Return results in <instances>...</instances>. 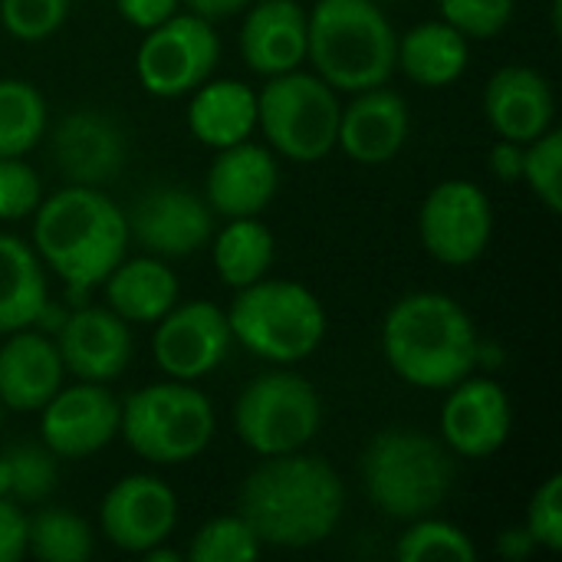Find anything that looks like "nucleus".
<instances>
[{"label": "nucleus", "mask_w": 562, "mask_h": 562, "mask_svg": "<svg viewBox=\"0 0 562 562\" xmlns=\"http://www.w3.org/2000/svg\"><path fill=\"white\" fill-rule=\"evenodd\" d=\"M375 3H395V0H375Z\"/></svg>", "instance_id": "obj_46"}, {"label": "nucleus", "mask_w": 562, "mask_h": 562, "mask_svg": "<svg viewBox=\"0 0 562 562\" xmlns=\"http://www.w3.org/2000/svg\"><path fill=\"white\" fill-rule=\"evenodd\" d=\"M63 369L79 382H112L132 359V333L109 306H82L59 326L56 339Z\"/></svg>", "instance_id": "obj_17"}, {"label": "nucleus", "mask_w": 562, "mask_h": 562, "mask_svg": "<svg viewBox=\"0 0 562 562\" xmlns=\"http://www.w3.org/2000/svg\"><path fill=\"white\" fill-rule=\"evenodd\" d=\"M530 191L553 211H562V132L547 128L524 145V178Z\"/></svg>", "instance_id": "obj_33"}, {"label": "nucleus", "mask_w": 562, "mask_h": 562, "mask_svg": "<svg viewBox=\"0 0 562 562\" xmlns=\"http://www.w3.org/2000/svg\"><path fill=\"white\" fill-rule=\"evenodd\" d=\"M533 537L537 547L550 550V553H560L562 550V477L553 474L547 477L537 494L530 497V507H527V524H524Z\"/></svg>", "instance_id": "obj_38"}, {"label": "nucleus", "mask_w": 562, "mask_h": 562, "mask_svg": "<svg viewBox=\"0 0 562 562\" xmlns=\"http://www.w3.org/2000/svg\"><path fill=\"white\" fill-rule=\"evenodd\" d=\"M0 497H10V461L0 454Z\"/></svg>", "instance_id": "obj_45"}, {"label": "nucleus", "mask_w": 562, "mask_h": 562, "mask_svg": "<svg viewBox=\"0 0 562 562\" xmlns=\"http://www.w3.org/2000/svg\"><path fill=\"white\" fill-rule=\"evenodd\" d=\"M33 214L36 257L59 273L72 293L102 283L125 260L128 221L102 191L69 184L40 201Z\"/></svg>", "instance_id": "obj_3"}, {"label": "nucleus", "mask_w": 562, "mask_h": 562, "mask_svg": "<svg viewBox=\"0 0 562 562\" xmlns=\"http://www.w3.org/2000/svg\"><path fill=\"white\" fill-rule=\"evenodd\" d=\"M231 336L267 362H303L326 339L323 303L293 280H257L240 286L227 310Z\"/></svg>", "instance_id": "obj_6"}, {"label": "nucleus", "mask_w": 562, "mask_h": 562, "mask_svg": "<svg viewBox=\"0 0 562 562\" xmlns=\"http://www.w3.org/2000/svg\"><path fill=\"white\" fill-rule=\"evenodd\" d=\"M188 125L211 148L237 145L257 128V95L237 79L201 82L188 105Z\"/></svg>", "instance_id": "obj_26"}, {"label": "nucleus", "mask_w": 562, "mask_h": 562, "mask_svg": "<svg viewBox=\"0 0 562 562\" xmlns=\"http://www.w3.org/2000/svg\"><path fill=\"white\" fill-rule=\"evenodd\" d=\"M231 339L227 313L211 300H194L184 306L175 303L158 319L151 352L168 379L194 382L227 359Z\"/></svg>", "instance_id": "obj_12"}, {"label": "nucleus", "mask_w": 562, "mask_h": 562, "mask_svg": "<svg viewBox=\"0 0 562 562\" xmlns=\"http://www.w3.org/2000/svg\"><path fill=\"white\" fill-rule=\"evenodd\" d=\"M142 557H145L148 562H181L184 560V553H178V550H168L165 543H155V547H148Z\"/></svg>", "instance_id": "obj_44"}, {"label": "nucleus", "mask_w": 562, "mask_h": 562, "mask_svg": "<svg viewBox=\"0 0 562 562\" xmlns=\"http://www.w3.org/2000/svg\"><path fill=\"white\" fill-rule=\"evenodd\" d=\"M69 13V0H0V23L10 36L36 43L53 36Z\"/></svg>", "instance_id": "obj_35"}, {"label": "nucleus", "mask_w": 562, "mask_h": 562, "mask_svg": "<svg viewBox=\"0 0 562 562\" xmlns=\"http://www.w3.org/2000/svg\"><path fill=\"white\" fill-rule=\"evenodd\" d=\"M263 543L257 540V533L250 530V524L237 514V517H217L207 520L191 547H188V560L191 562H254L260 557Z\"/></svg>", "instance_id": "obj_32"}, {"label": "nucleus", "mask_w": 562, "mask_h": 562, "mask_svg": "<svg viewBox=\"0 0 562 562\" xmlns=\"http://www.w3.org/2000/svg\"><path fill=\"white\" fill-rule=\"evenodd\" d=\"M346 491L339 474L310 454L267 458L240 487L237 510L263 547L306 550L333 537L342 520Z\"/></svg>", "instance_id": "obj_1"}, {"label": "nucleus", "mask_w": 562, "mask_h": 562, "mask_svg": "<svg viewBox=\"0 0 562 562\" xmlns=\"http://www.w3.org/2000/svg\"><path fill=\"white\" fill-rule=\"evenodd\" d=\"M46 313V277L33 247L0 234V336L33 326Z\"/></svg>", "instance_id": "obj_27"}, {"label": "nucleus", "mask_w": 562, "mask_h": 562, "mask_svg": "<svg viewBox=\"0 0 562 562\" xmlns=\"http://www.w3.org/2000/svg\"><path fill=\"white\" fill-rule=\"evenodd\" d=\"M217 53L221 43L211 20L198 13H171L142 40L135 69L151 95L178 99L184 92H194L211 76Z\"/></svg>", "instance_id": "obj_10"}, {"label": "nucleus", "mask_w": 562, "mask_h": 562, "mask_svg": "<svg viewBox=\"0 0 562 562\" xmlns=\"http://www.w3.org/2000/svg\"><path fill=\"white\" fill-rule=\"evenodd\" d=\"M491 171L497 181L504 184H514L524 178V142H510V138H501L494 148H491Z\"/></svg>", "instance_id": "obj_41"}, {"label": "nucleus", "mask_w": 562, "mask_h": 562, "mask_svg": "<svg viewBox=\"0 0 562 562\" xmlns=\"http://www.w3.org/2000/svg\"><path fill=\"white\" fill-rule=\"evenodd\" d=\"M510 398L494 379H461L441 408L445 445L461 458H491L510 435Z\"/></svg>", "instance_id": "obj_16"}, {"label": "nucleus", "mask_w": 562, "mask_h": 562, "mask_svg": "<svg viewBox=\"0 0 562 562\" xmlns=\"http://www.w3.org/2000/svg\"><path fill=\"white\" fill-rule=\"evenodd\" d=\"M273 234L257 217H231V224L214 237V267L224 283L250 286L267 277L273 263Z\"/></svg>", "instance_id": "obj_28"}, {"label": "nucleus", "mask_w": 562, "mask_h": 562, "mask_svg": "<svg viewBox=\"0 0 562 562\" xmlns=\"http://www.w3.org/2000/svg\"><path fill=\"white\" fill-rule=\"evenodd\" d=\"M181 3H188V10L204 16V20H221V16H234L250 0H181Z\"/></svg>", "instance_id": "obj_43"}, {"label": "nucleus", "mask_w": 562, "mask_h": 562, "mask_svg": "<svg viewBox=\"0 0 562 562\" xmlns=\"http://www.w3.org/2000/svg\"><path fill=\"white\" fill-rule=\"evenodd\" d=\"M537 550V543H533V537H530V530L527 527H517V530H504L501 537H497V553L504 557V560H527L530 553Z\"/></svg>", "instance_id": "obj_42"}, {"label": "nucleus", "mask_w": 562, "mask_h": 562, "mask_svg": "<svg viewBox=\"0 0 562 562\" xmlns=\"http://www.w3.org/2000/svg\"><path fill=\"white\" fill-rule=\"evenodd\" d=\"M395 53L398 33L375 0H316L306 13V56L333 89L385 86Z\"/></svg>", "instance_id": "obj_4"}, {"label": "nucleus", "mask_w": 562, "mask_h": 562, "mask_svg": "<svg viewBox=\"0 0 562 562\" xmlns=\"http://www.w3.org/2000/svg\"><path fill=\"white\" fill-rule=\"evenodd\" d=\"M46 128V102L23 79H0V158L26 155Z\"/></svg>", "instance_id": "obj_29"}, {"label": "nucleus", "mask_w": 562, "mask_h": 562, "mask_svg": "<svg viewBox=\"0 0 562 562\" xmlns=\"http://www.w3.org/2000/svg\"><path fill=\"white\" fill-rule=\"evenodd\" d=\"M119 431L151 464L194 461L214 438V405L194 382H155L119 408Z\"/></svg>", "instance_id": "obj_7"}, {"label": "nucleus", "mask_w": 562, "mask_h": 562, "mask_svg": "<svg viewBox=\"0 0 562 562\" xmlns=\"http://www.w3.org/2000/svg\"><path fill=\"white\" fill-rule=\"evenodd\" d=\"M10 461V494L23 504H40L56 487V454L43 445H20L7 451Z\"/></svg>", "instance_id": "obj_34"}, {"label": "nucleus", "mask_w": 562, "mask_h": 562, "mask_svg": "<svg viewBox=\"0 0 562 562\" xmlns=\"http://www.w3.org/2000/svg\"><path fill=\"white\" fill-rule=\"evenodd\" d=\"M445 23H451L468 40H491L507 30L514 16V0H438Z\"/></svg>", "instance_id": "obj_36"}, {"label": "nucleus", "mask_w": 562, "mask_h": 562, "mask_svg": "<svg viewBox=\"0 0 562 562\" xmlns=\"http://www.w3.org/2000/svg\"><path fill=\"white\" fill-rule=\"evenodd\" d=\"M99 524L112 547L142 557L148 547L171 537L178 524V497L151 474H128L109 487L99 507Z\"/></svg>", "instance_id": "obj_13"}, {"label": "nucleus", "mask_w": 562, "mask_h": 562, "mask_svg": "<svg viewBox=\"0 0 562 562\" xmlns=\"http://www.w3.org/2000/svg\"><path fill=\"white\" fill-rule=\"evenodd\" d=\"M418 234L438 263L468 267L491 244L494 207L474 181H441L418 211Z\"/></svg>", "instance_id": "obj_11"}, {"label": "nucleus", "mask_w": 562, "mask_h": 562, "mask_svg": "<svg viewBox=\"0 0 562 562\" xmlns=\"http://www.w3.org/2000/svg\"><path fill=\"white\" fill-rule=\"evenodd\" d=\"M484 115L494 132L510 142H533L553 125L557 99L547 82L530 66H504L491 76L484 89Z\"/></svg>", "instance_id": "obj_21"}, {"label": "nucleus", "mask_w": 562, "mask_h": 562, "mask_svg": "<svg viewBox=\"0 0 562 562\" xmlns=\"http://www.w3.org/2000/svg\"><path fill=\"white\" fill-rule=\"evenodd\" d=\"M119 3V13L138 26V30H151L158 23H165L171 13H178V3L181 0H115Z\"/></svg>", "instance_id": "obj_40"}, {"label": "nucleus", "mask_w": 562, "mask_h": 562, "mask_svg": "<svg viewBox=\"0 0 562 562\" xmlns=\"http://www.w3.org/2000/svg\"><path fill=\"white\" fill-rule=\"evenodd\" d=\"M323 422V405L316 389L293 372H267L254 379L234 408L237 438L263 454H293L313 441Z\"/></svg>", "instance_id": "obj_9"}, {"label": "nucleus", "mask_w": 562, "mask_h": 562, "mask_svg": "<svg viewBox=\"0 0 562 562\" xmlns=\"http://www.w3.org/2000/svg\"><path fill=\"white\" fill-rule=\"evenodd\" d=\"M408 524L412 527L395 543V557L402 562H474L477 557L464 530L445 520H435L431 514L408 520Z\"/></svg>", "instance_id": "obj_31"}, {"label": "nucleus", "mask_w": 562, "mask_h": 562, "mask_svg": "<svg viewBox=\"0 0 562 562\" xmlns=\"http://www.w3.org/2000/svg\"><path fill=\"white\" fill-rule=\"evenodd\" d=\"M53 161L69 184L99 188L122 175L125 135L102 112H69L53 132Z\"/></svg>", "instance_id": "obj_18"}, {"label": "nucleus", "mask_w": 562, "mask_h": 562, "mask_svg": "<svg viewBox=\"0 0 562 562\" xmlns=\"http://www.w3.org/2000/svg\"><path fill=\"white\" fill-rule=\"evenodd\" d=\"M26 553L43 562H82L92 553L89 524L63 507L40 510L26 520Z\"/></svg>", "instance_id": "obj_30"}, {"label": "nucleus", "mask_w": 562, "mask_h": 562, "mask_svg": "<svg viewBox=\"0 0 562 562\" xmlns=\"http://www.w3.org/2000/svg\"><path fill=\"white\" fill-rule=\"evenodd\" d=\"M339 112L336 89L316 72L290 69L270 76L257 95V125L267 142L293 161H319L336 148Z\"/></svg>", "instance_id": "obj_8"}, {"label": "nucleus", "mask_w": 562, "mask_h": 562, "mask_svg": "<svg viewBox=\"0 0 562 562\" xmlns=\"http://www.w3.org/2000/svg\"><path fill=\"white\" fill-rule=\"evenodd\" d=\"M128 237H135L151 257L171 260L198 254L214 234V211L188 188H151L125 217Z\"/></svg>", "instance_id": "obj_14"}, {"label": "nucleus", "mask_w": 562, "mask_h": 562, "mask_svg": "<svg viewBox=\"0 0 562 562\" xmlns=\"http://www.w3.org/2000/svg\"><path fill=\"white\" fill-rule=\"evenodd\" d=\"M240 53L254 72L280 76L306 59V10L296 0H263L240 26Z\"/></svg>", "instance_id": "obj_23"}, {"label": "nucleus", "mask_w": 562, "mask_h": 562, "mask_svg": "<svg viewBox=\"0 0 562 562\" xmlns=\"http://www.w3.org/2000/svg\"><path fill=\"white\" fill-rule=\"evenodd\" d=\"M40 201V175L23 158H0V221L30 217Z\"/></svg>", "instance_id": "obj_37"}, {"label": "nucleus", "mask_w": 562, "mask_h": 562, "mask_svg": "<svg viewBox=\"0 0 562 562\" xmlns=\"http://www.w3.org/2000/svg\"><path fill=\"white\" fill-rule=\"evenodd\" d=\"M119 408L122 405L102 382H79L59 389L40 408L43 445L56 458H89L115 438Z\"/></svg>", "instance_id": "obj_15"}, {"label": "nucleus", "mask_w": 562, "mask_h": 562, "mask_svg": "<svg viewBox=\"0 0 562 562\" xmlns=\"http://www.w3.org/2000/svg\"><path fill=\"white\" fill-rule=\"evenodd\" d=\"M0 346V405L10 412H40L63 389V359L56 342L26 329L7 333Z\"/></svg>", "instance_id": "obj_22"}, {"label": "nucleus", "mask_w": 562, "mask_h": 562, "mask_svg": "<svg viewBox=\"0 0 562 562\" xmlns=\"http://www.w3.org/2000/svg\"><path fill=\"white\" fill-rule=\"evenodd\" d=\"M26 557V517L0 497V562H16Z\"/></svg>", "instance_id": "obj_39"}, {"label": "nucleus", "mask_w": 562, "mask_h": 562, "mask_svg": "<svg viewBox=\"0 0 562 562\" xmlns=\"http://www.w3.org/2000/svg\"><path fill=\"white\" fill-rule=\"evenodd\" d=\"M362 484L385 517H428L451 494L454 451L422 431H385L362 454Z\"/></svg>", "instance_id": "obj_5"}, {"label": "nucleus", "mask_w": 562, "mask_h": 562, "mask_svg": "<svg viewBox=\"0 0 562 562\" xmlns=\"http://www.w3.org/2000/svg\"><path fill=\"white\" fill-rule=\"evenodd\" d=\"M102 283L109 310L125 323H158L178 303V280L161 257L122 260Z\"/></svg>", "instance_id": "obj_25"}, {"label": "nucleus", "mask_w": 562, "mask_h": 562, "mask_svg": "<svg viewBox=\"0 0 562 562\" xmlns=\"http://www.w3.org/2000/svg\"><path fill=\"white\" fill-rule=\"evenodd\" d=\"M468 59H471L468 36L445 20L418 23L405 36H398L395 66H402V72L425 89H441L458 82L468 69Z\"/></svg>", "instance_id": "obj_24"}, {"label": "nucleus", "mask_w": 562, "mask_h": 562, "mask_svg": "<svg viewBox=\"0 0 562 562\" xmlns=\"http://www.w3.org/2000/svg\"><path fill=\"white\" fill-rule=\"evenodd\" d=\"M277 161L263 145L237 142L217 148L207 171V204L224 217H257L277 194Z\"/></svg>", "instance_id": "obj_20"}, {"label": "nucleus", "mask_w": 562, "mask_h": 562, "mask_svg": "<svg viewBox=\"0 0 562 562\" xmlns=\"http://www.w3.org/2000/svg\"><path fill=\"white\" fill-rule=\"evenodd\" d=\"M0 422H3V405H0Z\"/></svg>", "instance_id": "obj_47"}, {"label": "nucleus", "mask_w": 562, "mask_h": 562, "mask_svg": "<svg viewBox=\"0 0 562 562\" xmlns=\"http://www.w3.org/2000/svg\"><path fill=\"white\" fill-rule=\"evenodd\" d=\"M408 138V102L382 86L356 92V99L339 112L336 148H342L359 165H382L402 151Z\"/></svg>", "instance_id": "obj_19"}, {"label": "nucleus", "mask_w": 562, "mask_h": 562, "mask_svg": "<svg viewBox=\"0 0 562 562\" xmlns=\"http://www.w3.org/2000/svg\"><path fill=\"white\" fill-rule=\"evenodd\" d=\"M392 372L415 389H451L481 362V339L468 310L448 293L402 296L382 326Z\"/></svg>", "instance_id": "obj_2"}]
</instances>
